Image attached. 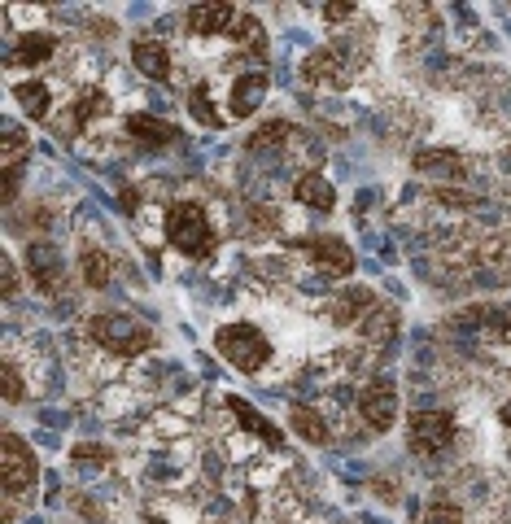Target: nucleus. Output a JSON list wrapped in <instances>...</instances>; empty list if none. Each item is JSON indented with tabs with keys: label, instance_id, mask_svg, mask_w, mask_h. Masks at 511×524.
<instances>
[{
	"label": "nucleus",
	"instance_id": "14",
	"mask_svg": "<svg viewBox=\"0 0 511 524\" xmlns=\"http://www.w3.org/2000/svg\"><path fill=\"white\" fill-rule=\"evenodd\" d=\"M14 97H18V105H22V114L35 118V123H40V118L53 110V92H49V83H40V79L14 83Z\"/></svg>",
	"mask_w": 511,
	"mask_h": 524
},
{
	"label": "nucleus",
	"instance_id": "3",
	"mask_svg": "<svg viewBox=\"0 0 511 524\" xmlns=\"http://www.w3.org/2000/svg\"><path fill=\"white\" fill-rule=\"evenodd\" d=\"M92 341L105 345L110 354H123V359H132V354H145L153 345V328L140 324L132 315H97L88 324Z\"/></svg>",
	"mask_w": 511,
	"mask_h": 524
},
{
	"label": "nucleus",
	"instance_id": "20",
	"mask_svg": "<svg viewBox=\"0 0 511 524\" xmlns=\"http://www.w3.org/2000/svg\"><path fill=\"white\" fill-rule=\"evenodd\" d=\"M363 311H376V293L372 289H350L337 297V306H332V315H337V324H354Z\"/></svg>",
	"mask_w": 511,
	"mask_h": 524
},
{
	"label": "nucleus",
	"instance_id": "21",
	"mask_svg": "<svg viewBox=\"0 0 511 524\" xmlns=\"http://www.w3.org/2000/svg\"><path fill=\"white\" fill-rule=\"evenodd\" d=\"M97 114H110V97L92 88L88 97H83V101L75 105V110H66V123H62V127H66V131H79V127H83V118H97Z\"/></svg>",
	"mask_w": 511,
	"mask_h": 524
},
{
	"label": "nucleus",
	"instance_id": "28",
	"mask_svg": "<svg viewBox=\"0 0 511 524\" xmlns=\"http://www.w3.org/2000/svg\"><path fill=\"white\" fill-rule=\"evenodd\" d=\"M420 524H463V511H459L455 503H446V498H437V503L424 511Z\"/></svg>",
	"mask_w": 511,
	"mask_h": 524
},
{
	"label": "nucleus",
	"instance_id": "29",
	"mask_svg": "<svg viewBox=\"0 0 511 524\" xmlns=\"http://www.w3.org/2000/svg\"><path fill=\"white\" fill-rule=\"evenodd\" d=\"M0 380H5V402H22V376L14 363L0 367Z\"/></svg>",
	"mask_w": 511,
	"mask_h": 524
},
{
	"label": "nucleus",
	"instance_id": "32",
	"mask_svg": "<svg viewBox=\"0 0 511 524\" xmlns=\"http://www.w3.org/2000/svg\"><path fill=\"white\" fill-rule=\"evenodd\" d=\"M0 280H5V297H18V262L0 258Z\"/></svg>",
	"mask_w": 511,
	"mask_h": 524
},
{
	"label": "nucleus",
	"instance_id": "23",
	"mask_svg": "<svg viewBox=\"0 0 511 524\" xmlns=\"http://www.w3.org/2000/svg\"><path fill=\"white\" fill-rule=\"evenodd\" d=\"M79 267H83V280H88V289H105L110 284V258L101 254V249H83L79 254Z\"/></svg>",
	"mask_w": 511,
	"mask_h": 524
},
{
	"label": "nucleus",
	"instance_id": "4",
	"mask_svg": "<svg viewBox=\"0 0 511 524\" xmlns=\"http://www.w3.org/2000/svg\"><path fill=\"white\" fill-rule=\"evenodd\" d=\"M407 433H411L415 455H442V450L455 442V415L450 411H415Z\"/></svg>",
	"mask_w": 511,
	"mask_h": 524
},
{
	"label": "nucleus",
	"instance_id": "8",
	"mask_svg": "<svg viewBox=\"0 0 511 524\" xmlns=\"http://www.w3.org/2000/svg\"><path fill=\"white\" fill-rule=\"evenodd\" d=\"M302 249H306V258H311L315 267L332 280H346L354 271V254H350V245L341 241V236H315V241H306Z\"/></svg>",
	"mask_w": 511,
	"mask_h": 524
},
{
	"label": "nucleus",
	"instance_id": "13",
	"mask_svg": "<svg viewBox=\"0 0 511 524\" xmlns=\"http://www.w3.org/2000/svg\"><path fill=\"white\" fill-rule=\"evenodd\" d=\"M132 62H136L140 75H149V79L171 75V53H166V44H158V40H136L132 44Z\"/></svg>",
	"mask_w": 511,
	"mask_h": 524
},
{
	"label": "nucleus",
	"instance_id": "27",
	"mask_svg": "<svg viewBox=\"0 0 511 524\" xmlns=\"http://www.w3.org/2000/svg\"><path fill=\"white\" fill-rule=\"evenodd\" d=\"M415 166L420 171H463V162H459V153H450V149H437V153H424V158H415Z\"/></svg>",
	"mask_w": 511,
	"mask_h": 524
},
{
	"label": "nucleus",
	"instance_id": "24",
	"mask_svg": "<svg viewBox=\"0 0 511 524\" xmlns=\"http://www.w3.org/2000/svg\"><path fill=\"white\" fill-rule=\"evenodd\" d=\"M70 463H75V468H110L114 450L101 442H75L70 446Z\"/></svg>",
	"mask_w": 511,
	"mask_h": 524
},
{
	"label": "nucleus",
	"instance_id": "6",
	"mask_svg": "<svg viewBox=\"0 0 511 524\" xmlns=\"http://www.w3.org/2000/svg\"><path fill=\"white\" fill-rule=\"evenodd\" d=\"M27 271H31V280H35V289L40 293L57 297L66 289V262H62V254H57V245H49V241H31Z\"/></svg>",
	"mask_w": 511,
	"mask_h": 524
},
{
	"label": "nucleus",
	"instance_id": "25",
	"mask_svg": "<svg viewBox=\"0 0 511 524\" xmlns=\"http://www.w3.org/2000/svg\"><path fill=\"white\" fill-rule=\"evenodd\" d=\"M0 136H5V140H0V145H5V149H0V158H5V166L27 162V145H31V140H27V131H22L18 123H5V127H0Z\"/></svg>",
	"mask_w": 511,
	"mask_h": 524
},
{
	"label": "nucleus",
	"instance_id": "30",
	"mask_svg": "<svg viewBox=\"0 0 511 524\" xmlns=\"http://www.w3.org/2000/svg\"><path fill=\"white\" fill-rule=\"evenodd\" d=\"M394 324H398V315L380 311V306H376V319H372V324H363V332H367V337H389V328H394Z\"/></svg>",
	"mask_w": 511,
	"mask_h": 524
},
{
	"label": "nucleus",
	"instance_id": "18",
	"mask_svg": "<svg viewBox=\"0 0 511 524\" xmlns=\"http://www.w3.org/2000/svg\"><path fill=\"white\" fill-rule=\"evenodd\" d=\"M232 40H236V44H245V49L254 53V57H267V31H263V22L249 14V9H241V18H236Z\"/></svg>",
	"mask_w": 511,
	"mask_h": 524
},
{
	"label": "nucleus",
	"instance_id": "2",
	"mask_svg": "<svg viewBox=\"0 0 511 524\" xmlns=\"http://www.w3.org/2000/svg\"><path fill=\"white\" fill-rule=\"evenodd\" d=\"M215 345L236 372H258V367H267V359H271V341L254 324H223L215 332Z\"/></svg>",
	"mask_w": 511,
	"mask_h": 524
},
{
	"label": "nucleus",
	"instance_id": "31",
	"mask_svg": "<svg viewBox=\"0 0 511 524\" xmlns=\"http://www.w3.org/2000/svg\"><path fill=\"white\" fill-rule=\"evenodd\" d=\"M18 184H22V162H18V166H5V180H0V197L14 201V197H18Z\"/></svg>",
	"mask_w": 511,
	"mask_h": 524
},
{
	"label": "nucleus",
	"instance_id": "5",
	"mask_svg": "<svg viewBox=\"0 0 511 524\" xmlns=\"http://www.w3.org/2000/svg\"><path fill=\"white\" fill-rule=\"evenodd\" d=\"M0 481L9 494H27L35 485V450L18 433H5L0 442Z\"/></svg>",
	"mask_w": 511,
	"mask_h": 524
},
{
	"label": "nucleus",
	"instance_id": "17",
	"mask_svg": "<svg viewBox=\"0 0 511 524\" xmlns=\"http://www.w3.org/2000/svg\"><path fill=\"white\" fill-rule=\"evenodd\" d=\"M228 407H232L236 420H241V424L249 428V433L258 437V442H267V446H280V442H284V437H280V428L271 424V420H263V415H258L254 407H249V402H241V398H228Z\"/></svg>",
	"mask_w": 511,
	"mask_h": 524
},
{
	"label": "nucleus",
	"instance_id": "16",
	"mask_svg": "<svg viewBox=\"0 0 511 524\" xmlns=\"http://www.w3.org/2000/svg\"><path fill=\"white\" fill-rule=\"evenodd\" d=\"M293 193H297V201H302V206H311V210H319V214H328L332 206H337V193H332V184L324 180V175H302Z\"/></svg>",
	"mask_w": 511,
	"mask_h": 524
},
{
	"label": "nucleus",
	"instance_id": "35",
	"mask_svg": "<svg viewBox=\"0 0 511 524\" xmlns=\"http://www.w3.org/2000/svg\"><path fill=\"white\" fill-rule=\"evenodd\" d=\"M507 341H511V328H507Z\"/></svg>",
	"mask_w": 511,
	"mask_h": 524
},
{
	"label": "nucleus",
	"instance_id": "34",
	"mask_svg": "<svg viewBox=\"0 0 511 524\" xmlns=\"http://www.w3.org/2000/svg\"><path fill=\"white\" fill-rule=\"evenodd\" d=\"M503 424H511V402H507V407H503Z\"/></svg>",
	"mask_w": 511,
	"mask_h": 524
},
{
	"label": "nucleus",
	"instance_id": "9",
	"mask_svg": "<svg viewBox=\"0 0 511 524\" xmlns=\"http://www.w3.org/2000/svg\"><path fill=\"white\" fill-rule=\"evenodd\" d=\"M302 79L315 83V88H346V83H350V62L337 49H315L302 62Z\"/></svg>",
	"mask_w": 511,
	"mask_h": 524
},
{
	"label": "nucleus",
	"instance_id": "22",
	"mask_svg": "<svg viewBox=\"0 0 511 524\" xmlns=\"http://www.w3.org/2000/svg\"><path fill=\"white\" fill-rule=\"evenodd\" d=\"M284 140H289V123H284V118H271V123H263V127L254 131V136L245 140V149H249V153H267V149L284 145Z\"/></svg>",
	"mask_w": 511,
	"mask_h": 524
},
{
	"label": "nucleus",
	"instance_id": "19",
	"mask_svg": "<svg viewBox=\"0 0 511 524\" xmlns=\"http://www.w3.org/2000/svg\"><path fill=\"white\" fill-rule=\"evenodd\" d=\"M289 424H293V433L306 437L311 446H328V424H324V415H315L311 407H293Z\"/></svg>",
	"mask_w": 511,
	"mask_h": 524
},
{
	"label": "nucleus",
	"instance_id": "10",
	"mask_svg": "<svg viewBox=\"0 0 511 524\" xmlns=\"http://www.w3.org/2000/svg\"><path fill=\"white\" fill-rule=\"evenodd\" d=\"M267 70H245V75L232 79V97H228V110L232 118H249L258 105L267 101Z\"/></svg>",
	"mask_w": 511,
	"mask_h": 524
},
{
	"label": "nucleus",
	"instance_id": "7",
	"mask_svg": "<svg viewBox=\"0 0 511 524\" xmlns=\"http://www.w3.org/2000/svg\"><path fill=\"white\" fill-rule=\"evenodd\" d=\"M359 411H363L367 428L385 433V428L398 420V389L389 385V380H372V385L359 393Z\"/></svg>",
	"mask_w": 511,
	"mask_h": 524
},
{
	"label": "nucleus",
	"instance_id": "33",
	"mask_svg": "<svg viewBox=\"0 0 511 524\" xmlns=\"http://www.w3.org/2000/svg\"><path fill=\"white\" fill-rule=\"evenodd\" d=\"M319 14H328V22H346L354 18V5H319Z\"/></svg>",
	"mask_w": 511,
	"mask_h": 524
},
{
	"label": "nucleus",
	"instance_id": "1",
	"mask_svg": "<svg viewBox=\"0 0 511 524\" xmlns=\"http://www.w3.org/2000/svg\"><path fill=\"white\" fill-rule=\"evenodd\" d=\"M166 241L188 258H210L215 254V228H210L206 210L197 201H175L166 214Z\"/></svg>",
	"mask_w": 511,
	"mask_h": 524
},
{
	"label": "nucleus",
	"instance_id": "26",
	"mask_svg": "<svg viewBox=\"0 0 511 524\" xmlns=\"http://www.w3.org/2000/svg\"><path fill=\"white\" fill-rule=\"evenodd\" d=\"M188 110H193V118L201 127H223V118H219V110H215V101H210V88L206 83H197L193 88V97H188Z\"/></svg>",
	"mask_w": 511,
	"mask_h": 524
},
{
	"label": "nucleus",
	"instance_id": "12",
	"mask_svg": "<svg viewBox=\"0 0 511 524\" xmlns=\"http://www.w3.org/2000/svg\"><path fill=\"white\" fill-rule=\"evenodd\" d=\"M127 136L140 140L145 149H162V145H171L175 140V127L162 123V118H153V114H132L127 118Z\"/></svg>",
	"mask_w": 511,
	"mask_h": 524
},
{
	"label": "nucleus",
	"instance_id": "11",
	"mask_svg": "<svg viewBox=\"0 0 511 524\" xmlns=\"http://www.w3.org/2000/svg\"><path fill=\"white\" fill-rule=\"evenodd\" d=\"M241 9L236 5H193L188 9V31L193 35H232Z\"/></svg>",
	"mask_w": 511,
	"mask_h": 524
},
{
	"label": "nucleus",
	"instance_id": "15",
	"mask_svg": "<svg viewBox=\"0 0 511 524\" xmlns=\"http://www.w3.org/2000/svg\"><path fill=\"white\" fill-rule=\"evenodd\" d=\"M57 49V40L53 35H44V31H31V35H22V40L14 44V53H9V62L14 66H40V62H49Z\"/></svg>",
	"mask_w": 511,
	"mask_h": 524
}]
</instances>
